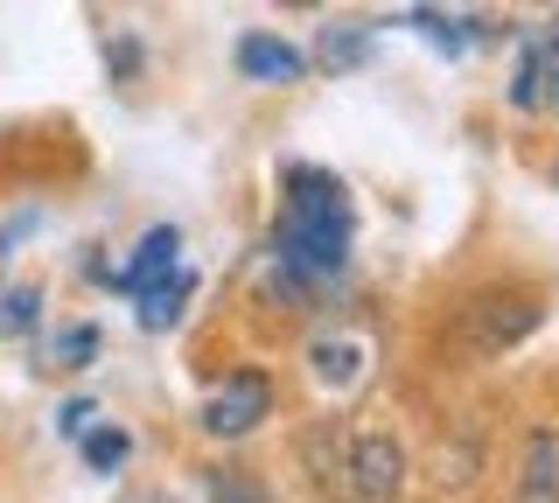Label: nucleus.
I'll return each instance as SVG.
<instances>
[{
  "mask_svg": "<svg viewBox=\"0 0 559 503\" xmlns=\"http://www.w3.org/2000/svg\"><path fill=\"white\" fill-rule=\"evenodd\" d=\"M349 189L329 168H287L280 176V224H273V266L287 287H336L349 266Z\"/></svg>",
  "mask_w": 559,
  "mask_h": 503,
  "instance_id": "nucleus-1",
  "label": "nucleus"
},
{
  "mask_svg": "<svg viewBox=\"0 0 559 503\" xmlns=\"http://www.w3.org/2000/svg\"><path fill=\"white\" fill-rule=\"evenodd\" d=\"M301 468L329 503H392L406 490V447L384 427H343V420L308 427Z\"/></svg>",
  "mask_w": 559,
  "mask_h": 503,
  "instance_id": "nucleus-2",
  "label": "nucleus"
},
{
  "mask_svg": "<svg viewBox=\"0 0 559 503\" xmlns=\"http://www.w3.org/2000/svg\"><path fill=\"white\" fill-rule=\"evenodd\" d=\"M538 328V294H476V301L462 308V336L476 357H497L524 343Z\"/></svg>",
  "mask_w": 559,
  "mask_h": 503,
  "instance_id": "nucleus-3",
  "label": "nucleus"
},
{
  "mask_svg": "<svg viewBox=\"0 0 559 503\" xmlns=\"http://www.w3.org/2000/svg\"><path fill=\"white\" fill-rule=\"evenodd\" d=\"M266 412H273V378L266 371H231L203 398V433L210 441H245Z\"/></svg>",
  "mask_w": 559,
  "mask_h": 503,
  "instance_id": "nucleus-4",
  "label": "nucleus"
},
{
  "mask_svg": "<svg viewBox=\"0 0 559 503\" xmlns=\"http://www.w3.org/2000/svg\"><path fill=\"white\" fill-rule=\"evenodd\" d=\"M511 106H518V112L559 106V22H552V28H538V36L518 49V71H511Z\"/></svg>",
  "mask_w": 559,
  "mask_h": 503,
  "instance_id": "nucleus-5",
  "label": "nucleus"
},
{
  "mask_svg": "<svg viewBox=\"0 0 559 503\" xmlns=\"http://www.w3.org/2000/svg\"><path fill=\"white\" fill-rule=\"evenodd\" d=\"M182 231H175V224H154L147 238H140V252H133V266H98V280H112L119 294H147V287H162V280H175V273H182Z\"/></svg>",
  "mask_w": 559,
  "mask_h": 503,
  "instance_id": "nucleus-6",
  "label": "nucleus"
},
{
  "mask_svg": "<svg viewBox=\"0 0 559 503\" xmlns=\"http://www.w3.org/2000/svg\"><path fill=\"white\" fill-rule=\"evenodd\" d=\"M518 503H559V427H532L518 447Z\"/></svg>",
  "mask_w": 559,
  "mask_h": 503,
  "instance_id": "nucleus-7",
  "label": "nucleus"
},
{
  "mask_svg": "<svg viewBox=\"0 0 559 503\" xmlns=\"http://www.w3.org/2000/svg\"><path fill=\"white\" fill-rule=\"evenodd\" d=\"M238 71L259 77V84H301L308 77V57L294 43L266 36V28H252V36H238Z\"/></svg>",
  "mask_w": 559,
  "mask_h": 503,
  "instance_id": "nucleus-8",
  "label": "nucleus"
},
{
  "mask_svg": "<svg viewBox=\"0 0 559 503\" xmlns=\"http://www.w3.org/2000/svg\"><path fill=\"white\" fill-rule=\"evenodd\" d=\"M364 357H371V350H364L357 328H322V336L308 343V371L322 378V385H349V378L364 371Z\"/></svg>",
  "mask_w": 559,
  "mask_h": 503,
  "instance_id": "nucleus-9",
  "label": "nucleus"
},
{
  "mask_svg": "<svg viewBox=\"0 0 559 503\" xmlns=\"http://www.w3.org/2000/svg\"><path fill=\"white\" fill-rule=\"evenodd\" d=\"M189 273H175V280H162V287H147V294H133L140 301V328H168L175 315H182V301H189Z\"/></svg>",
  "mask_w": 559,
  "mask_h": 503,
  "instance_id": "nucleus-10",
  "label": "nucleus"
},
{
  "mask_svg": "<svg viewBox=\"0 0 559 503\" xmlns=\"http://www.w3.org/2000/svg\"><path fill=\"white\" fill-rule=\"evenodd\" d=\"M78 447H84V462H92V468H119V462L133 455V441H127L119 427H92V433H84Z\"/></svg>",
  "mask_w": 559,
  "mask_h": 503,
  "instance_id": "nucleus-11",
  "label": "nucleus"
},
{
  "mask_svg": "<svg viewBox=\"0 0 559 503\" xmlns=\"http://www.w3.org/2000/svg\"><path fill=\"white\" fill-rule=\"evenodd\" d=\"M203 490H210V503H273L266 490H259V482H245L238 468H210Z\"/></svg>",
  "mask_w": 559,
  "mask_h": 503,
  "instance_id": "nucleus-12",
  "label": "nucleus"
},
{
  "mask_svg": "<svg viewBox=\"0 0 559 503\" xmlns=\"http://www.w3.org/2000/svg\"><path fill=\"white\" fill-rule=\"evenodd\" d=\"M35 308H43V294H35V287H8V294H0V336L35 328Z\"/></svg>",
  "mask_w": 559,
  "mask_h": 503,
  "instance_id": "nucleus-13",
  "label": "nucleus"
},
{
  "mask_svg": "<svg viewBox=\"0 0 559 503\" xmlns=\"http://www.w3.org/2000/svg\"><path fill=\"white\" fill-rule=\"evenodd\" d=\"M364 43H371V28H357V22L322 28V63H357V57H364Z\"/></svg>",
  "mask_w": 559,
  "mask_h": 503,
  "instance_id": "nucleus-14",
  "label": "nucleus"
},
{
  "mask_svg": "<svg viewBox=\"0 0 559 503\" xmlns=\"http://www.w3.org/2000/svg\"><path fill=\"white\" fill-rule=\"evenodd\" d=\"M413 22L427 28V43H441L448 57H462V49H468V22H448V14H433V8H419Z\"/></svg>",
  "mask_w": 559,
  "mask_h": 503,
  "instance_id": "nucleus-15",
  "label": "nucleus"
},
{
  "mask_svg": "<svg viewBox=\"0 0 559 503\" xmlns=\"http://www.w3.org/2000/svg\"><path fill=\"white\" fill-rule=\"evenodd\" d=\"M57 350H63V363H70V371H78V363H92V350H98V336H92V328H70V336L57 343Z\"/></svg>",
  "mask_w": 559,
  "mask_h": 503,
  "instance_id": "nucleus-16",
  "label": "nucleus"
},
{
  "mask_svg": "<svg viewBox=\"0 0 559 503\" xmlns=\"http://www.w3.org/2000/svg\"><path fill=\"white\" fill-rule=\"evenodd\" d=\"M57 427L70 433V441H84V433H92V398H70V406L57 412Z\"/></svg>",
  "mask_w": 559,
  "mask_h": 503,
  "instance_id": "nucleus-17",
  "label": "nucleus"
}]
</instances>
